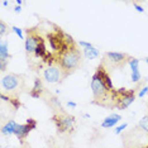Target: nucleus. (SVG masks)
<instances>
[{"label":"nucleus","mask_w":148,"mask_h":148,"mask_svg":"<svg viewBox=\"0 0 148 148\" xmlns=\"http://www.w3.org/2000/svg\"><path fill=\"white\" fill-rule=\"evenodd\" d=\"M80 47H82V49H85V48H90V47H92L91 43H89V42H85V41H80L79 43H77Z\"/></svg>","instance_id":"23"},{"label":"nucleus","mask_w":148,"mask_h":148,"mask_svg":"<svg viewBox=\"0 0 148 148\" xmlns=\"http://www.w3.org/2000/svg\"><path fill=\"white\" fill-rule=\"evenodd\" d=\"M127 127H128V124H127V123H123V124H120L119 127H116V128H115V130H114V133H115V134H120V133H122L124 129H125Z\"/></svg>","instance_id":"22"},{"label":"nucleus","mask_w":148,"mask_h":148,"mask_svg":"<svg viewBox=\"0 0 148 148\" xmlns=\"http://www.w3.org/2000/svg\"><path fill=\"white\" fill-rule=\"evenodd\" d=\"M147 92H148V86H144L143 89L140 90L139 92H138V96H139V97H143V96L147 95Z\"/></svg>","instance_id":"24"},{"label":"nucleus","mask_w":148,"mask_h":148,"mask_svg":"<svg viewBox=\"0 0 148 148\" xmlns=\"http://www.w3.org/2000/svg\"><path fill=\"white\" fill-rule=\"evenodd\" d=\"M42 99L45 100V103L52 109L53 114H62V113H66V112H65V109H63V106L61 105V103H60L58 97L55 96L53 94L48 92V91H46Z\"/></svg>","instance_id":"10"},{"label":"nucleus","mask_w":148,"mask_h":148,"mask_svg":"<svg viewBox=\"0 0 148 148\" xmlns=\"http://www.w3.org/2000/svg\"><path fill=\"white\" fill-rule=\"evenodd\" d=\"M51 119L56 125V130L58 134H70L75 130L76 119L73 115H70L67 113L53 114Z\"/></svg>","instance_id":"5"},{"label":"nucleus","mask_w":148,"mask_h":148,"mask_svg":"<svg viewBox=\"0 0 148 148\" xmlns=\"http://www.w3.org/2000/svg\"><path fill=\"white\" fill-rule=\"evenodd\" d=\"M120 120H122V116H120L119 114H110V115H108L105 119L103 120L101 128H105V129L113 128V127H115L118 122H120Z\"/></svg>","instance_id":"13"},{"label":"nucleus","mask_w":148,"mask_h":148,"mask_svg":"<svg viewBox=\"0 0 148 148\" xmlns=\"http://www.w3.org/2000/svg\"><path fill=\"white\" fill-rule=\"evenodd\" d=\"M15 3H16V5H19V6H21V5L23 4V1H22V0H16Z\"/></svg>","instance_id":"29"},{"label":"nucleus","mask_w":148,"mask_h":148,"mask_svg":"<svg viewBox=\"0 0 148 148\" xmlns=\"http://www.w3.org/2000/svg\"><path fill=\"white\" fill-rule=\"evenodd\" d=\"M1 4H3V5H4V6H8V4H9V3H8V1H3V3H1Z\"/></svg>","instance_id":"30"},{"label":"nucleus","mask_w":148,"mask_h":148,"mask_svg":"<svg viewBox=\"0 0 148 148\" xmlns=\"http://www.w3.org/2000/svg\"><path fill=\"white\" fill-rule=\"evenodd\" d=\"M92 90V95H94V100L92 104L100 105L106 109H113L114 108V103H113V91H110L104 84L100 81V79L97 77L95 73L91 77V82H90Z\"/></svg>","instance_id":"2"},{"label":"nucleus","mask_w":148,"mask_h":148,"mask_svg":"<svg viewBox=\"0 0 148 148\" xmlns=\"http://www.w3.org/2000/svg\"><path fill=\"white\" fill-rule=\"evenodd\" d=\"M8 63H9V62H0V71H1V72H5Z\"/></svg>","instance_id":"25"},{"label":"nucleus","mask_w":148,"mask_h":148,"mask_svg":"<svg viewBox=\"0 0 148 148\" xmlns=\"http://www.w3.org/2000/svg\"><path fill=\"white\" fill-rule=\"evenodd\" d=\"M67 105H69L70 108H76V106H77V104H76V103H73V101H67Z\"/></svg>","instance_id":"27"},{"label":"nucleus","mask_w":148,"mask_h":148,"mask_svg":"<svg viewBox=\"0 0 148 148\" xmlns=\"http://www.w3.org/2000/svg\"><path fill=\"white\" fill-rule=\"evenodd\" d=\"M27 37L24 39V47H25V53L28 56V58H31V56H34L37 47L39 46V43L43 41V37L41 36L38 28H31L25 29Z\"/></svg>","instance_id":"7"},{"label":"nucleus","mask_w":148,"mask_h":148,"mask_svg":"<svg viewBox=\"0 0 148 148\" xmlns=\"http://www.w3.org/2000/svg\"><path fill=\"white\" fill-rule=\"evenodd\" d=\"M144 61H146V62L148 63V57H147V58H146V60H144Z\"/></svg>","instance_id":"31"},{"label":"nucleus","mask_w":148,"mask_h":148,"mask_svg":"<svg viewBox=\"0 0 148 148\" xmlns=\"http://www.w3.org/2000/svg\"><path fill=\"white\" fill-rule=\"evenodd\" d=\"M144 148H148V144H147V146H146V147H144Z\"/></svg>","instance_id":"32"},{"label":"nucleus","mask_w":148,"mask_h":148,"mask_svg":"<svg viewBox=\"0 0 148 148\" xmlns=\"http://www.w3.org/2000/svg\"><path fill=\"white\" fill-rule=\"evenodd\" d=\"M43 77L47 82L49 84H56V82H60L62 81L65 77V73L61 70V67L58 65H52V66H47L45 70H43Z\"/></svg>","instance_id":"8"},{"label":"nucleus","mask_w":148,"mask_h":148,"mask_svg":"<svg viewBox=\"0 0 148 148\" xmlns=\"http://www.w3.org/2000/svg\"><path fill=\"white\" fill-rule=\"evenodd\" d=\"M21 10H22V8H21L19 5H16L15 8H14V12H15V13H21Z\"/></svg>","instance_id":"28"},{"label":"nucleus","mask_w":148,"mask_h":148,"mask_svg":"<svg viewBox=\"0 0 148 148\" xmlns=\"http://www.w3.org/2000/svg\"><path fill=\"white\" fill-rule=\"evenodd\" d=\"M130 58H132V57L128 55V53L112 51V52H105L104 53L101 63L106 69V71L110 72V71H114V70L123 69V67L129 62Z\"/></svg>","instance_id":"4"},{"label":"nucleus","mask_w":148,"mask_h":148,"mask_svg":"<svg viewBox=\"0 0 148 148\" xmlns=\"http://www.w3.org/2000/svg\"><path fill=\"white\" fill-rule=\"evenodd\" d=\"M133 5H134V8H136V10H137V12H139V13H144V9L142 8V6L138 5L137 3H133Z\"/></svg>","instance_id":"26"},{"label":"nucleus","mask_w":148,"mask_h":148,"mask_svg":"<svg viewBox=\"0 0 148 148\" xmlns=\"http://www.w3.org/2000/svg\"><path fill=\"white\" fill-rule=\"evenodd\" d=\"M8 31H9V27L6 25V23L4 21H0V37H4Z\"/></svg>","instance_id":"19"},{"label":"nucleus","mask_w":148,"mask_h":148,"mask_svg":"<svg viewBox=\"0 0 148 148\" xmlns=\"http://www.w3.org/2000/svg\"><path fill=\"white\" fill-rule=\"evenodd\" d=\"M16 127H18V124H16L14 120L9 119L6 123L3 124V127H1V133L4 134V136H12V134L15 133Z\"/></svg>","instance_id":"14"},{"label":"nucleus","mask_w":148,"mask_h":148,"mask_svg":"<svg viewBox=\"0 0 148 148\" xmlns=\"http://www.w3.org/2000/svg\"><path fill=\"white\" fill-rule=\"evenodd\" d=\"M136 100V89H115L113 91V103L114 108L124 110L130 106Z\"/></svg>","instance_id":"6"},{"label":"nucleus","mask_w":148,"mask_h":148,"mask_svg":"<svg viewBox=\"0 0 148 148\" xmlns=\"http://www.w3.org/2000/svg\"><path fill=\"white\" fill-rule=\"evenodd\" d=\"M3 94H8L9 96L18 97L25 90V75L22 73H8L1 79Z\"/></svg>","instance_id":"3"},{"label":"nucleus","mask_w":148,"mask_h":148,"mask_svg":"<svg viewBox=\"0 0 148 148\" xmlns=\"http://www.w3.org/2000/svg\"><path fill=\"white\" fill-rule=\"evenodd\" d=\"M84 51V56L86 57L87 60H95L97 58V57L100 56V52H99V49L95 48V47H90V48H85V49H82Z\"/></svg>","instance_id":"16"},{"label":"nucleus","mask_w":148,"mask_h":148,"mask_svg":"<svg viewBox=\"0 0 148 148\" xmlns=\"http://www.w3.org/2000/svg\"><path fill=\"white\" fill-rule=\"evenodd\" d=\"M36 127H37V122L33 119V118H29V119H27L25 124H18V127H16L14 134L18 137V139L23 143L24 142V139L27 138V136H28V134L31 133Z\"/></svg>","instance_id":"9"},{"label":"nucleus","mask_w":148,"mask_h":148,"mask_svg":"<svg viewBox=\"0 0 148 148\" xmlns=\"http://www.w3.org/2000/svg\"><path fill=\"white\" fill-rule=\"evenodd\" d=\"M139 128L143 130V132H147L148 133V115L143 116L139 122Z\"/></svg>","instance_id":"18"},{"label":"nucleus","mask_w":148,"mask_h":148,"mask_svg":"<svg viewBox=\"0 0 148 148\" xmlns=\"http://www.w3.org/2000/svg\"><path fill=\"white\" fill-rule=\"evenodd\" d=\"M95 75L100 79V81H101L104 85H105L108 89L110 90V91H114L115 90V87L113 86V82H112V79H110V75H109V72L106 71V69L104 67V65L101 62H100V65L97 66V69H96V71H95Z\"/></svg>","instance_id":"11"},{"label":"nucleus","mask_w":148,"mask_h":148,"mask_svg":"<svg viewBox=\"0 0 148 148\" xmlns=\"http://www.w3.org/2000/svg\"><path fill=\"white\" fill-rule=\"evenodd\" d=\"M128 63H129V66H130L132 73L133 72H139V60H137V58H134V57H132Z\"/></svg>","instance_id":"17"},{"label":"nucleus","mask_w":148,"mask_h":148,"mask_svg":"<svg viewBox=\"0 0 148 148\" xmlns=\"http://www.w3.org/2000/svg\"><path fill=\"white\" fill-rule=\"evenodd\" d=\"M46 92V89L43 86V82L39 77H36L34 79V84H33V87L29 91V96L34 97V99H39V97H43Z\"/></svg>","instance_id":"12"},{"label":"nucleus","mask_w":148,"mask_h":148,"mask_svg":"<svg viewBox=\"0 0 148 148\" xmlns=\"http://www.w3.org/2000/svg\"><path fill=\"white\" fill-rule=\"evenodd\" d=\"M77 46L79 45L71 46L67 51L61 53V55L53 53L56 58V65L61 67V70L65 73V77L71 75L81 65V53H80V49L77 48Z\"/></svg>","instance_id":"1"},{"label":"nucleus","mask_w":148,"mask_h":148,"mask_svg":"<svg viewBox=\"0 0 148 148\" xmlns=\"http://www.w3.org/2000/svg\"><path fill=\"white\" fill-rule=\"evenodd\" d=\"M12 58V55H9L8 42L1 41L0 42V62H9Z\"/></svg>","instance_id":"15"},{"label":"nucleus","mask_w":148,"mask_h":148,"mask_svg":"<svg viewBox=\"0 0 148 148\" xmlns=\"http://www.w3.org/2000/svg\"><path fill=\"white\" fill-rule=\"evenodd\" d=\"M130 80H132L133 82L140 81V72H133V73H130Z\"/></svg>","instance_id":"21"},{"label":"nucleus","mask_w":148,"mask_h":148,"mask_svg":"<svg viewBox=\"0 0 148 148\" xmlns=\"http://www.w3.org/2000/svg\"><path fill=\"white\" fill-rule=\"evenodd\" d=\"M12 31L14 32L15 34L18 36L21 39H25V38H24V34H23V31H22L21 28H18V27H12Z\"/></svg>","instance_id":"20"}]
</instances>
